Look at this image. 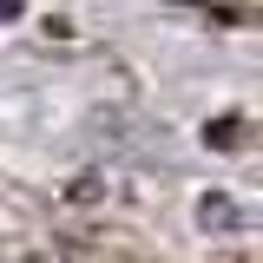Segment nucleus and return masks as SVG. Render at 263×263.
<instances>
[{"label":"nucleus","mask_w":263,"mask_h":263,"mask_svg":"<svg viewBox=\"0 0 263 263\" xmlns=\"http://www.w3.org/2000/svg\"><path fill=\"white\" fill-rule=\"evenodd\" d=\"M20 263H46V257H20Z\"/></svg>","instance_id":"obj_2"},{"label":"nucleus","mask_w":263,"mask_h":263,"mask_svg":"<svg viewBox=\"0 0 263 263\" xmlns=\"http://www.w3.org/2000/svg\"><path fill=\"white\" fill-rule=\"evenodd\" d=\"M197 224H204V230H211V224H217V230H224V224H237L230 197H204V204H197Z\"/></svg>","instance_id":"obj_1"}]
</instances>
